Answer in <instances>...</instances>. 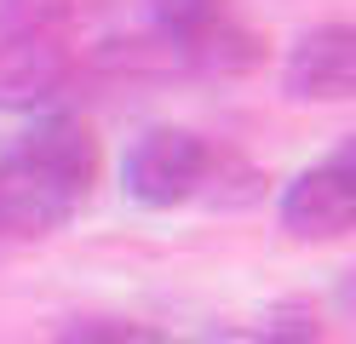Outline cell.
I'll use <instances>...</instances> for the list:
<instances>
[{"label": "cell", "instance_id": "cell-1", "mask_svg": "<svg viewBox=\"0 0 356 344\" xmlns=\"http://www.w3.org/2000/svg\"><path fill=\"white\" fill-rule=\"evenodd\" d=\"M207 172H213V149L195 132L155 126V132H144L138 144L127 149L121 183H127V195L144 201V206H178V201H190L195 190H202Z\"/></svg>", "mask_w": 356, "mask_h": 344}, {"label": "cell", "instance_id": "cell-2", "mask_svg": "<svg viewBox=\"0 0 356 344\" xmlns=\"http://www.w3.org/2000/svg\"><path fill=\"white\" fill-rule=\"evenodd\" d=\"M356 224V172H350V149L333 161L299 172L282 195V229L299 241H339Z\"/></svg>", "mask_w": 356, "mask_h": 344}, {"label": "cell", "instance_id": "cell-3", "mask_svg": "<svg viewBox=\"0 0 356 344\" xmlns=\"http://www.w3.org/2000/svg\"><path fill=\"white\" fill-rule=\"evenodd\" d=\"M282 86L299 104H345L356 92V29L322 23V29L299 35L282 63Z\"/></svg>", "mask_w": 356, "mask_h": 344}, {"label": "cell", "instance_id": "cell-4", "mask_svg": "<svg viewBox=\"0 0 356 344\" xmlns=\"http://www.w3.org/2000/svg\"><path fill=\"white\" fill-rule=\"evenodd\" d=\"M70 81V52L58 35H0V104L29 109L47 104Z\"/></svg>", "mask_w": 356, "mask_h": 344}, {"label": "cell", "instance_id": "cell-5", "mask_svg": "<svg viewBox=\"0 0 356 344\" xmlns=\"http://www.w3.org/2000/svg\"><path fill=\"white\" fill-rule=\"evenodd\" d=\"M17 155L35 161L40 172H52L58 183L81 190V195H86V183H92V172H98V138L81 121H70V115H52V121L29 126L24 138H17Z\"/></svg>", "mask_w": 356, "mask_h": 344}, {"label": "cell", "instance_id": "cell-6", "mask_svg": "<svg viewBox=\"0 0 356 344\" xmlns=\"http://www.w3.org/2000/svg\"><path fill=\"white\" fill-rule=\"evenodd\" d=\"M144 12L161 29V40H172L178 52H190L195 40H207L230 17V0H144Z\"/></svg>", "mask_w": 356, "mask_h": 344}, {"label": "cell", "instance_id": "cell-7", "mask_svg": "<svg viewBox=\"0 0 356 344\" xmlns=\"http://www.w3.org/2000/svg\"><path fill=\"white\" fill-rule=\"evenodd\" d=\"M75 0H0V35H58Z\"/></svg>", "mask_w": 356, "mask_h": 344}, {"label": "cell", "instance_id": "cell-8", "mask_svg": "<svg viewBox=\"0 0 356 344\" xmlns=\"http://www.w3.org/2000/svg\"><path fill=\"white\" fill-rule=\"evenodd\" d=\"M58 344H172L167 333L144 327V321H121V316H86V321H70Z\"/></svg>", "mask_w": 356, "mask_h": 344}, {"label": "cell", "instance_id": "cell-9", "mask_svg": "<svg viewBox=\"0 0 356 344\" xmlns=\"http://www.w3.org/2000/svg\"><path fill=\"white\" fill-rule=\"evenodd\" d=\"M259 344H322V327H316L305 310H276Z\"/></svg>", "mask_w": 356, "mask_h": 344}]
</instances>
